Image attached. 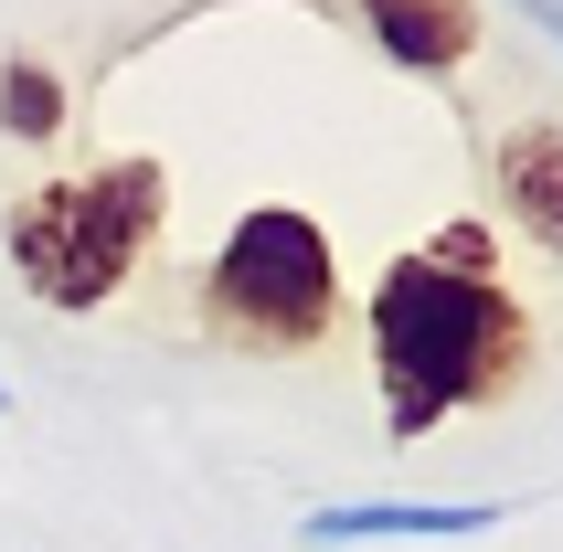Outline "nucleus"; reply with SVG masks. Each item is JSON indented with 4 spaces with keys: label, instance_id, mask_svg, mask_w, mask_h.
<instances>
[{
    "label": "nucleus",
    "instance_id": "obj_7",
    "mask_svg": "<svg viewBox=\"0 0 563 552\" xmlns=\"http://www.w3.org/2000/svg\"><path fill=\"white\" fill-rule=\"evenodd\" d=\"M0 128L32 139V150L64 128V75H54L43 54H0Z\"/></svg>",
    "mask_w": 563,
    "mask_h": 552
},
{
    "label": "nucleus",
    "instance_id": "obj_5",
    "mask_svg": "<svg viewBox=\"0 0 563 552\" xmlns=\"http://www.w3.org/2000/svg\"><path fill=\"white\" fill-rule=\"evenodd\" d=\"M362 32L405 75H457L478 54V0H362Z\"/></svg>",
    "mask_w": 563,
    "mask_h": 552
},
{
    "label": "nucleus",
    "instance_id": "obj_9",
    "mask_svg": "<svg viewBox=\"0 0 563 552\" xmlns=\"http://www.w3.org/2000/svg\"><path fill=\"white\" fill-rule=\"evenodd\" d=\"M0 415H11V383H0Z\"/></svg>",
    "mask_w": 563,
    "mask_h": 552
},
{
    "label": "nucleus",
    "instance_id": "obj_6",
    "mask_svg": "<svg viewBox=\"0 0 563 552\" xmlns=\"http://www.w3.org/2000/svg\"><path fill=\"white\" fill-rule=\"evenodd\" d=\"M489 170H500V213L521 223V234H532L553 266H563V128H553V118L510 128Z\"/></svg>",
    "mask_w": 563,
    "mask_h": 552
},
{
    "label": "nucleus",
    "instance_id": "obj_8",
    "mask_svg": "<svg viewBox=\"0 0 563 552\" xmlns=\"http://www.w3.org/2000/svg\"><path fill=\"white\" fill-rule=\"evenodd\" d=\"M510 11H521V22H542V32L563 43V0H510Z\"/></svg>",
    "mask_w": 563,
    "mask_h": 552
},
{
    "label": "nucleus",
    "instance_id": "obj_3",
    "mask_svg": "<svg viewBox=\"0 0 563 552\" xmlns=\"http://www.w3.org/2000/svg\"><path fill=\"white\" fill-rule=\"evenodd\" d=\"M202 330L223 351H255V362H287V351H319L341 330V266H330V234L309 213H245L223 234V255L202 266Z\"/></svg>",
    "mask_w": 563,
    "mask_h": 552
},
{
    "label": "nucleus",
    "instance_id": "obj_1",
    "mask_svg": "<svg viewBox=\"0 0 563 552\" xmlns=\"http://www.w3.org/2000/svg\"><path fill=\"white\" fill-rule=\"evenodd\" d=\"M373 330V372H383V426L394 446H426L446 415L510 404L532 372V308L489 276V234L446 223L437 245L394 255L362 298Z\"/></svg>",
    "mask_w": 563,
    "mask_h": 552
},
{
    "label": "nucleus",
    "instance_id": "obj_2",
    "mask_svg": "<svg viewBox=\"0 0 563 552\" xmlns=\"http://www.w3.org/2000/svg\"><path fill=\"white\" fill-rule=\"evenodd\" d=\"M159 223H170V170L159 159H107V170H75V181H32L0 223V245H11V276L43 308H107Z\"/></svg>",
    "mask_w": 563,
    "mask_h": 552
},
{
    "label": "nucleus",
    "instance_id": "obj_4",
    "mask_svg": "<svg viewBox=\"0 0 563 552\" xmlns=\"http://www.w3.org/2000/svg\"><path fill=\"white\" fill-rule=\"evenodd\" d=\"M510 499H330L298 521L309 552H341V542H478V531H500Z\"/></svg>",
    "mask_w": 563,
    "mask_h": 552
}]
</instances>
